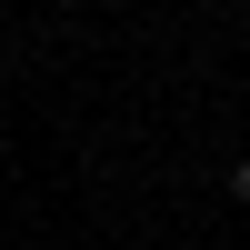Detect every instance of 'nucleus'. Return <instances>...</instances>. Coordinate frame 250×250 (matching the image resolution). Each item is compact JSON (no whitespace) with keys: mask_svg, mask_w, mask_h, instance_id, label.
<instances>
[{"mask_svg":"<svg viewBox=\"0 0 250 250\" xmlns=\"http://www.w3.org/2000/svg\"><path fill=\"white\" fill-rule=\"evenodd\" d=\"M230 190H240V200H250V150H240V160H230Z\"/></svg>","mask_w":250,"mask_h":250,"instance_id":"obj_1","label":"nucleus"}]
</instances>
